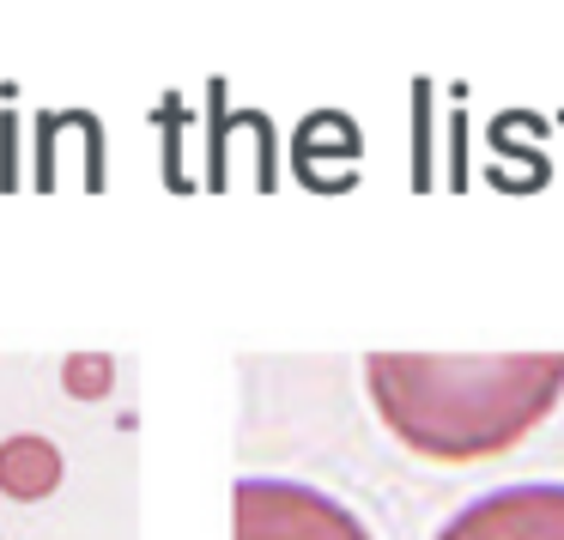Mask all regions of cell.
<instances>
[{"mask_svg": "<svg viewBox=\"0 0 564 540\" xmlns=\"http://www.w3.org/2000/svg\"><path fill=\"white\" fill-rule=\"evenodd\" d=\"M365 389L382 425L425 462H486L503 455L558 407L564 353H370Z\"/></svg>", "mask_w": 564, "mask_h": 540, "instance_id": "obj_1", "label": "cell"}, {"mask_svg": "<svg viewBox=\"0 0 564 540\" xmlns=\"http://www.w3.org/2000/svg\"><path fill=\"white\" fill-rule=\"evenodd\" d=\"M231 540H370V528L340 498L304 479H237Z\"/></svg>", "mask_w": 564, "mask_h": 540, "instance_id": "obj_2", "label": "cell"}, {"mask_svg": "<svg viewBox=\"0 0 564 540\" xmlns=\"http://www.w3.org/2000/svg\"><path fill=\"white\" fill-rule=\"evenodd\" d=\"M437 540H564V486L528 479V486H498L455 510L437 528Z\"/></svg>", "mask_w": 564, "mask_h": 540, "instance_id": "obj_3", "label": "cell"}, {"mask_svg": "<svg viewBox=\"0 0 564 540\" xmlns=\"http://www.w3.org/2000/svg\"><path fill=\"white\" fill-rule=\"evenodd\" d=\"M67 171L79 176V188H104V134L86 110L37 116V188H62Z\"/></svg>", "mask_w": 564, "mask_h": 540, "instance_id": "obj_4", "label": "cell"}, {"mask_svg": "<svg viewBox=\"0 0 564 540\" xmlns=\"http://www.w3.org/2000/svg\"><path fill=\"white\" fill-rule=\"evenodd\" d=\"M67 462L50 438L37 431H13V438H0V492L13 504H43L55 486H62Z\"/></svg>", "mask_w": 564, "mask_h": 540, "instance_id": "obj_5", "label": "cell"}, {"mask_svg": "<svg viewBox=\"0 0 564 540\" xmlns=\"http://www.w3.org/2000/svg\"><path fill=\"white\" fill-rule=\"evenodd\" d=\"M116 389V358L110 353H67L62 358V395L74 401H104Z\"/></svg>", "mask_w": 564, "mask_h": 540, "instance_id": "obj_6", "label": "cell"}]
</instances>
